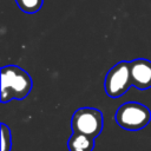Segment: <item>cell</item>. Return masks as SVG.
<instances>
[{
  "label": "cell",
  "instance_id": "obj_1",
  "mask_svg": "<svg viewBox=\"0 0 151 151\" xmlns=\"http://www.w3.org/2000/svg\"><path fill=\"white\" fill-rule=\"evenodd\" d=\"M32 90L31 76L15 65H7L1 68V101L24 99Z\"/></svg>",
  "mask_w": 151,
  "mask_h": 151
},
{
  "label": "cell",
  "instance_id": "obj_2",
  "mask_svg": "<svg viewBox=\"0 0 151 151\" xmlns=\"http://www.w3.org/2000/svg\"><path fill=\"white\" fill-rule=\"evenodd\" d=\"M151 120L150 110L137 101H127L120 105L116 112L117 124L127 131H138L144 129Z\"/></svg>",
  "mask_w": 151,
  "mask_h": 151
},
{
  "label": "cell",
  "instance_id": "obj_3",
  "mask_svg": "<svg viewBox=\"0 0 151 151\" xmlns=\"http://www.w3.org/2000/svg\"><path fill=\"white\" fill-rule=\"evenodd\" d=\"M71 127L73 132L96 138L103 130V114L93 107H80L72 116Z\"/></svg>",
  "mask_w": 151,
  "mask_h": 151
},
{
  "label": "cell",
  "instance_id": "obj_4",
  "mask_svg": "<svg viewBox=\"0 0 151 151\" xmlns=\"http://www.w3.org/2000/svg\"><path fill=\"white\" fill-rule=\"evenodd\" d=\"M132 86L130 63L120 61L116 64L105 77V92L111 98H118L123 96Z\"/></svg>",
  "mask_w": 151,
  "mask_h": 151
},
{
  "label": "cell",
  "instance_id": "obj_5",
  "mask_svg": "<svg viewBox=\"0 0 151 151\" xmlns=\"http://www.w3.org/2000/svg\"><path fill=\"white\" fill-rule=\"evenodd\" d=\"M130 73L132 86L139 90L151 87V61L146 59H134L130 61Z\"/></svg>",
  "mask_w": 151,
  "mask_h": 151
},
{
  "label": "cell",
  "instance_id": "obj_6",
  "mask_svg": "<svg viewBox=\"0 0 151 151\" xmlns=\"http://www.w3.org/2000/svg\"><path fill=\"white\" fill-rule=\"evenodd\" d=\"M96 145V138L73 132L67 142V147L70 151H92Z\"/></svg>",
  "mask_w": 151,
  "mask_h": 151
},
{
  "label": "cell",
  "instance_id": "obj_7",
  "mask_svg": "<svg viewBox=\"0 0 151 151\" xmlns=\"http://www.w3.org/2000/svg\"><path fill=\"white\" fill-rule=\"evenodd\" d=\"M42 1L44 0H15L17 5L20 7V9L28 14L37 13L38 11H40V8L42 6Z\"/></svg>",
  "mask_w": 151,
  "mask_h": 151
},
{
  "label": "cell",
  "instance_id": "obj_8",
  "mask_svg": "<svg viewBox=\"0 0 151 151\" xmlns=\"http://www.w3.org/2000/svg\"><path fill=\"white\" fill-rule=\"evenodd\" d=\"M0 134H1V144H0V151H11L12 146V137H11V130L6 124H1L0 127Z\"/></svg>",
  "mask_w": 151,
  "mask_h": 151
}]
</instances>
